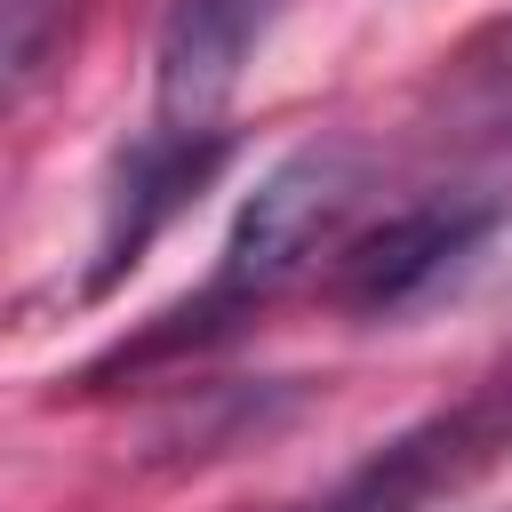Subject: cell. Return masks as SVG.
Returning a JSON list of instances; mask_svg holds the SVG:
<instances>
[{
	"label": "cell",
	"instance_id": "1",
	"mask_svg": "<svg viewBox=\"0 0 512 512\" xmlns=\"http://www.w3.org/2000/svg\"><path fill=\"white\" fill-rule=\"evenodd\" d=\"M368 200V152L344 144V136H320V144H296L280 152L256 192L240 200L232 232H224V256L200 288V304L184 320H232V312H256L272 304L280 288H296L304 272H320V256L344 248L352 216Z\"/></svg>",
	"mask_w": 512,
	"mask_h": 512
},
{
	"label": "cell",
	"instance_id": "2",
	"mask_svg": "<svg viewBox=\"0 0 512 512\" xmlns=\"http://www.w3.org/2000/svg\"><path fill=\"white\" fill-rule=\"evenodd\" d=\"M504 224V192H424L408 208H392L368 232H344L328 296L352 320H392L408 304H424L432 288H448Z\"/></svg>",
	"mask_w": 512,
	"mask_h": 512
},
{
	"label": "cell",
	"instance_id": "3",
	"mask_svg": "<svg viewBox=\"0 0 512 512\" xmlns=\"http://www.w3.org/2000/svg\"><path fill=\"white\" fill-rule=\"evenodd\" d=\"M272 24V0H176L152 48V128L160 136H224V104Z\"/></svg>",
	"mask_w": 512,
	"mask_h": 512
},
{
	"label": "cell",
	"instance_id": "4",
	"mask_svg": "<svg viewBox=\"0 0 512 512\" xmlns=\"http://www.w3.org/2000/svg\"><path fill=\"white\" fill-rule=\"evenodd\" d=\"M504 440H512V384H496V392H480V400H464V408L400 432V440L376 448L360 472H344L328 496L288 504V512H416L424 496L472 480Z\"/></svg>",
	"mask_w": 512,
	"mask_h": 512
},
{
	"label": "cell",
	"instance_id": "5",
	"mask_svg": "<svg viewBox=\"0 0 512 512\" xmlns=\"http://www.w3.org/2000/svg\"><path fill=\"white\" fill-rule=\"evenodd\" d=\"M224 160V136H160L144 128L112 176V200H104V240H96V280H112L120 264H136V248L184 208V192H200Z\"/></svg>",
	"mask_w": 512,
	"mask_h": 512
},
{
	"label": "cell",
	"instance_id": "6",
	"mask_svg": "<svg viewBox=\"0 0 512 512\" xmlns=\"http://www.w3.org/2000/svg\"><path fill=\"white\" fill-rule=\"evenodd\" d=\"M456 96H464V120H472V128L512 136V24L496 32V64H488L480 48L464 56V88H456Z\"/></svg>",
	"mask_w": 512,
	"mask_h": 512
},
{
	"label": "cell",
	"instance_id": "7",
	"mask_svg": "<svg viewBox=\"0 0 512 512\" xmlns=\"http://www.w3.org/2000/svg\"><path fill=\"white\" fill-rule=\"evenodd\" d=\"M72 0H0V96L32 72V56L48 48V32L64 24Z\"/></svg>",
	"mask_w": 512,
	"mask_h": 512
}]
</instances>
